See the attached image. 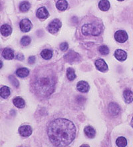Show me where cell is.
<instances>
[{"label":"cell","mask_w":133,"mask_h":147,"mask_svg":"<svg viewBox=\"0 0 133 147\" xmlns=\"http://www.w3.org/2000/svg\"><path fill=\"white\" fill-rule=\"evenodd\" d=\"M9 80L10 82H11V83L12 84V85L15 86L16 87H18L19 85H20L19 81L14 76V75H10V76L9 77Z\"/></svg>","instance_id":"f1b7e54d"},{"label":"cell","mask_w":133,"mask_h":147,"mask_svg":"<svg viewBox=\"0 0 133 147\" xmlns=\"http://www.w3.org/2000/svg\"><path fill=\"white\" fill-rule=\"evenodd\" d=\"M115 57L117 60L120 61H124L127 58V54L122 49H117L115 52Z\"/></svg>","instance_id":"7c38bea8"},{"label":"cell","mask_w":133,"mask_h":147,"mask_svg":"<svg viewBox=\"0 0 133 147\" xmlns=\"http://www.w3.org/2000/svg\"><path fill=\"white\" fill-rule=\"evenodd\" d=\"M99 51L103 55H107L109 53V49L106 45H101L99 47Z\"/></svg>","instance_id":"4316f807"},{"label":"cell","mask_w":133,"mask_h":147,"mask_svg":"<svg viewBox=\"0 0 133 147\" xmlns=\"http://www.w3.org/2000/svg\"><path fill=\"white\" fill-rule=\"evenodd\" d=\"M130 125H131V127L133 128V117H132V119L131 123H130Z\"/></svg>","instance_id":"e575fe53"},{"label":"cell","mask_w":133,"mask_h":147,"mask_svg":"<svg viewBox=\"0 0 133 147\" xmlns=\"http://www.w3.org/2000/svg\"><path fill=\"white\" fill-rule=\"evenodd\" d=\"M56 7L59 10L65 11L68 7V3L66 0H59L56 3Z\"/></svg>","instance_id":"44dd1931"},{"label":"cell","mask_w":133,"mask_h":147,"mask_svg":"<svg viewBox=\"0 0 133 147\" xmlns=\"http://www.w3.org/2000/svg\"><path fill=\"white\" fill-rule=\"evenodd\" d=\"M0 31H1V35L4 37H7L11 35L12 32V29L10 26L7 24H4L1 26V28H0Z\"/></svg>","instance_id":"5bb4252c"},{"label":"cell","mask_w":133,"mask_h":147,"mask_svg":"<svg viewBox=\"0 0 133 147\" xmlns=\"http://www.w3.org/2000/svg\"><path fill=\"white\" fill-rule=\"evenodd\" d=\"M35 61H36V58H35V56H31V57H29V59H28L29 63L31 64V65L35 63Z\"/></svg>","instance_id":"4dcf8cb0"},{"label":"cell","mask_w":133,"mask_h":147,"mask_svg":"<svg viewBox=\"0 0 133 147\" xmlns=\"http://www.w3.org/2000/svg\"><path fill=\"white\" fill-rule=\"evenodd\" d=\"M118 1H124V0H118Z\"/></svg>","instance_id":"d590c367"},{"label":"cell","mask_w":133,"mask_h":147,"mask_svg":"<svg viewBox=\"0 0 133 147\" xmlns=\"http://www.w3.org/2000/svg\"><path fill=\"white\" fill-rule=\"evenodd\" d=\"M30 7H31L30 3H29L28 1H26L22 2L20 5V11L22 12H27Z\"/></svg>","instance_id":"d4e9b609"},{"label":"cell","mask_w":133,"mask_h":147,"mask_svg":"<svg viewBox=\"0 0 133 147\" xmlns=\"http://www.w3.org/2000/svg\"><path fill=\"white\" fill-rule=\"evenodd\" d=\"M80 147H90V146L88 145V144H83V145H81Z\"/></svg>","instance_id":"836d02e7"},{"label":"cell","mask_w":133,"mask_h":147,"mask_svg":"<svg viewBox=\"0 0 133 147\" xmlns=\"http://www.w3.org/2000/svg\"><path fill=\"white\" fill-rule=\"evenodd\" d=\"M108 111L112 116H117L119 114L121 109H120L118 104L115 103V102H111L109 105Z\"/></svg>","instance_id":"ba28073f"},{"label":"cell","mask_w":133,"mask_h":147,"mask_svg":"<svg viewBox=\"0 0 133 147\" xmlns=\"http://www.w3.org/2000/svg\"><path fill=\"white\" fill-rule=\"evenodd\" d=\"M31 43V38L29 36H24L21 39V44L23 46H27Z\"/></svg>","instance_id":"83f0119b"},{"label":"cell","mask_w":133,"mask_h":147,"mask_svg":"<svg viewBox=\"0 0 133 147\" xmlns=\"http://www.w3.org/2000/svg\"><path fill=\"white\" fill-rule=\"evenodd\" d=\"M16 59L18 60H20V61H23L24 59V55L22 54V53H19L16 56Z\"/></svg>","instance_id":"1f68e13d"},{"label":"cell","mask_w":133,"mask_h":147,"mask_svg":"<svg viewBox=\"0 0 133 147\" xmlns=\"http://www.w3.org/2000/svg\"><path fill=\"white\" fill-rule=\"evenodd\" d=\"M115 39L116 41L119 42V43H124L127 41L128 39V35L126 31L123 30H119L116 31L115 33Z\"/></svg>","instance_id":"8992f818"},{"label":"cell","mask_w":133,"mask_h":147,"mask_svg":"<svg viewBox=\"0 0 133 147\" xmlns=\"http://www.w3.org/2000/svg\"><path fill=\"white\" fill-rule=\"evenodd\" d=\"M16 74L19 77L24 78V77H26L29 75V70L27 68H25V67L19 68L16 71Z\"/></svg>","instance_id":"e0dca14e"},{"label":"cell","mask_w":133,"mask_h":147,"mask_svg":"<svg viewBox=\"0 0 133 147\" xmlns=\"http://www.w3.org/2000/svg\"><path fill=\"white\" fill-rule=\"evenodd\" d=\"M64 58L67 62L70 63H73L78 61L79 60L80 56L76 52L73 51H70L65 55Z\"/></svg>","instance_id":"5b68a950"},{"label":"cell","mask_w":133,"mask_h":147,"mask_svg":"<svg viewBox=\"0 0 133 147\" xmlns=\"http://www.w3.org/2000/svg\"><path fill=\"white\" fill-rule=\"evenodd\" d=\"M2 67H3V62H2V61L0 59V69H1Z\"/></svg>","instance_id":"d6a6232c"},{"label":"cell","mask_w":133,"mask_h":147,"mask_svg":"<svg viewBox=\"0 0 133 147\" xmlns=\"http://www.w3.org/2000/svg\"><path fill=\"white\" fill-rule=\"evenodd\" d=\"M77 89L78 91L81 92V93H86L89 91L90 87L87 82L81 81L77 83Z\"/></svg>","instance_id":"8fae6325"},{"label":"cell","mask_w":133,"mask_h":147,"mask_svg":"<svg viewBox=\"0 0 133 147\" xmlns=\"http://www.w3.org/2000/svg\"><path fill=\"white\" fill-rule=\"evenodd\" d=\"M61 26H62V24H61V21L58 19H55L49 24L47 27L48 31L51 33H55L61 29Z\"/></svg>","instance_id":"277c9868"},{"label":"cell","mask_w":133,"mask_h":147,"mask_svg":"<svg viewBox=\"0 0 133 147\" xmlns=\"http://www.w3.org/2000/svg\"><path fill=\"white\" fill-rule=\"evenodd\" d=\"M68 47H69V45L67 42H63V43H62L60 45V49L61 51H67V50L68 49Z\"/></svg>","instance_id":"f546056e"},{"label":"cell","mask_w":133,"mask_h":147,"mask_svg":"<svg viewBox=\"0 0 133 147\" xmlns=\"http://www.w3.org/2000/svg\"><path fill=\"white\" fill-rule=\"evenodd\" d=\"M111 5H110V2L108 0H101L99 3V9L102 11H106L109 9Z\"/></svg>","instance_id":"d6986e66"},{"label":"cell","mask_w":133,"mask_h":147,"mask_svg":"<svg viewBox=\"0 0 133 147\" xmlns=\"http://www.w3.org/2000/svg\"><path fill=\"white\" fill-rule=\"evenodd\" d=\"M84 132H85L86 136L89 138H94L96 134L95 130L91 126H87V127H86L85 129H84Z\"/></svg>","instance_id":"ac0fdd59"},{"label":"cell","mask_w":133,"mask_h":147,"mask_svg":"<svg viewBox=\"0 0 133 147\" xmlns=\"http://www.w3.org/2000/svg\"><path fill=\"white\" fill-rule=\"evenodd\" d=\"M67 77L69 81H73L77 76H76L75 70L72 68H68L67 70Z\"/></svg>","instance_id":"484cf974"},{"label":"cell","mask_w":133,"mask_h":147,"mask_svg":"<svg viewBox=\"0 0 133 147\" xmlns=\"http://www.w3.org/2000/svg\"><path fill=\"white\" fill-rule=\"evenodd\" d=\"M56 81L55 75L51 69H41L33 79V90L38 96L48 97L54 92Z\"/></svg>","instance_id":"7a4b0ae2"},{"label":"cell","mask_w":133,"mask_h":147,"mask_svg":"<svg viewBox=\"0 0 133 147\" xmlns=\"http://www.w3.org/2000/svg\"><path fill=\"white\" fill-rule=\"evenodd\" d=\"M2 56H3V58H5V59L11 60L14 58V52L11 49H10V48H5V49H4L3 51Z\"/></svg>","instance_id":"2e32d148"},{"label":"cell","mask_w":133,"mask_h":147,"mask_svg":"<svg viewBox=\"0 0 133 147\" xmlns=\"http://www.w3.org/2000/svg\"><path fill=\"white\" fill-rule=\"evenodd\" d=\"M19 133L24 137H28L32 134V129L29 125L22 126L19 129Z\"/></svg>","instance_id":"9c48e42d"},{"label":"cell","mask_w":133,"mask_h":147,"mask_svg":"<svg viewBox=\"0 0 133 147\" xmlns=\"http://www.w3.org/2000/svg\"><path fill=\"white\" fill-rule=\"evenodd\" d=\"M10 89L7 86H3L0 89V96L3 98H7L10 95Z\"/></svg>","instance_id":"ffe728a7"},{"label":"cell","mask_w":133,"mask_h":147,"mask_svg":"<svg viewBox=\"0 0 133 147\" xmlns=\"http://www.w3.org/2000/svg\"><path fill=\"white\" fill-rule=\"evenodd\" d=\"M116 144L119 147H125L127 145V140L123 136H120L116 140Z\"/></svg>","instance_id":"cb8c5ba5"},{"label":"cell","mask_w":133,"mask_h":147,"mask_svg":"<svg viewBox=\"0 0 133 147\" xmlns=\"http://www.w3.org/2000/svg\"><path fill=\"white\" fill-rule=\"evenodd\" d=\"M21 30L24 32H28L31 30V27H32V24H31V21L28 19H24L21 21L20 24Z\"/></svg>","instance_id":"52a82bcc"},{"label":"cell","mask_w":133,"mask_h":147,"mask_svg":"<svg viewBox=\"0 0 133 147\" xmlns=\"http://www.w3.org/2000/svg\"><path fill=\"white\" fill-rule=\"evenodd\" d=\"M123 96L126 103H130L133 100V92L130 89H126L123 92Z\"/></svg>","instance_id":"9a60e30c"},{"label":"cell","mask_w":133,"mask_h":147,"mask_svg":"<svg viewBox=\"0 0 133 147\" xmlns=\"http://www.w3.org/2000/svg\"><path fill=\"white\" fill-rule=\"evenodd\" d=\"M77 129L73 122L66 119H57L51 122L47 134L51 143L56 147H65L72 142Z\"/></svg>","instance_id":"6da1fadb"},{"label":"cell","mask_w":133,"mask_h":147,"mask_svg":"<svg viewBox=\"0 0 133 147\" xmlns=\"http://www.w3.org/2000/svg\"><path fill=\"white\" fill-rule=\"evenodd\" d=\"M14 105L16 107L20 109H22L25 107V100L21 97H16L13 100Z\"/></svg>","instance_id":"7402d4cb"},{"label":"cell","mask_w":133,"mask_h":147,"mask_svg":"<svg viewBox=\"0 0 133 147\" xmlns=\"http://www.w3.org/2000/svg\"><path fill=\"white\" fill-rule=\"evenodd\" d=\"M103 30L102 25L99 24H89L84 25L82 27V33L85 35H95L97 36Z\"/></svg>","instance_id":"3957f363"},{"label":"cell","mask_w":133,"mask_h":147,"mask_svg":"<svg viewBox=\"0 0 133 147\" xmlns=\"http://www.w3.org/2000/svg\"><path fill=\"white\" fill-rule=\"evenodd\" d=\"M49 13L48 11L45 7H40L39 9L37 10V17L39 19H41V20L47 19L49 17Z\"/></svg>","instance_id":"4fadbf2b"},{"label":"cell","mask_w":133,"mask_h":147,"mask_svg":"<svg viewBox=\"0 0 133 147\" xmlns=\"http://www.w3.org/2000/svg\"><path fill=\"white\" fill-rule=\"evenodd\" d=\"M41 56L42 58L44 59L49 60L53 57V52L52 51H51L50 49H45L41 51Z\"/></svg>","instance_id":"603a6c76"},{"label":"cell","mask_w":133,"mask_h":147,"mask_svg":"<svg viewBox=\"0 0 133 147\" xmlns=\"http://www.w3.org/2000/svg\"><path fill=\"white\" fill-rule=\"evenodd\" d=\"M95 66L97 69L101 72H106L108 71V65L103 59H99L95 61Z\"/></svg>","instance_id":"30bf717a"}]
</instances>
